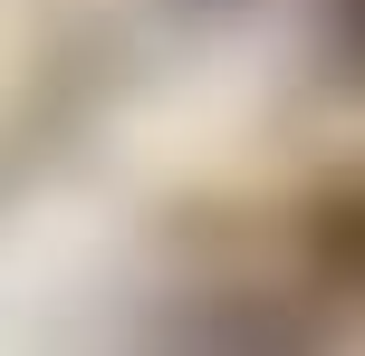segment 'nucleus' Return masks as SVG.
<instances>
[{"mask_svg":"<svg viewBox=\"0 0 365 356\" xmlns=\"http://www.w3.org/2000/svg\"><path fill=\"white\" fill-rule=\"evenodd\" d=\"M164 356H308V337L289 327V308L269 299H212L192 318H173Z\"/></svg>","mask_w":365,"mask_h":356,"instance_id":"f257e3e1","label":"nucleus"},{"mask_svg":"<svg viewBox=\"0 0 365 356\" xmlns=\"http://www.w3.org/2000/svg\"><path fill=\"white\" fill-rule=\"evenodd\" d=\"M192 10H231V0H192Z\"/></svg>","mask_w":365,"mask_h":356,"instance_id":"f03ea898","label":"nucleus"}]
</instances>
